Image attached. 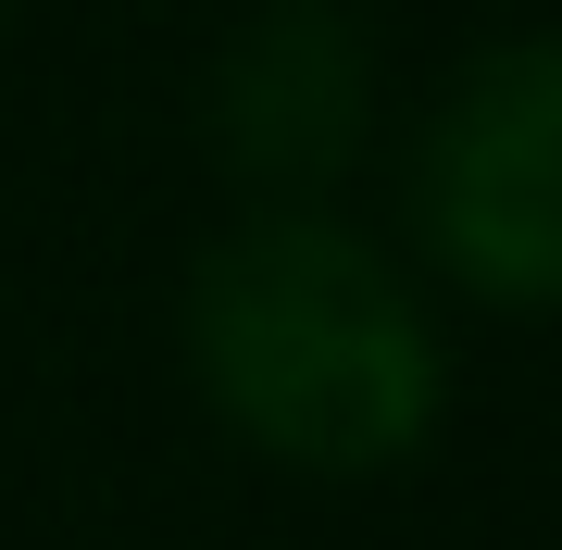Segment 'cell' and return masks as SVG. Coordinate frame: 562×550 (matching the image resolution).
<instances>
[{"instance_id":"obj_1","label":"cell","mask_w":562,"mask_h":550,"mask_svg":"<svg viewBox=\"0 0 562 550\" xmlns=\"http://www.w3.org/2000/svg\"><path fill=\"white\" fill-rule=\"evenodd\" d=\"M188 388L276 475H401L450 426V326L338 201H238L176 288Z\"/></svg>"},{"instance_id":"obj_2","label":"cell","mask_w":562,"mask_h":550,"mask_svg":"<svg viewBox=\"0 0 562 550\" xmlns=\"http://www.w3.org/2000/svg\"><path fill=\"white\" fill-rule=\"evenodd\" d=\"M401 213L425 276L475 313H562V25L487 38L438 76Z\"/></svg>"},{"instance_id":"obj_3","label":"cell","mask_w":562,"mask_h":550,"mask_svg":"<svg viewBox=\"0 0 562 550\" xmlns=\"http://www.w3.org/2000/svg\"><path fill=\"white\" fill-rule=\"evenodd\" d=\"M387 63L350 0H250L201 63V138L238 201H338L375 150Z\"/></svg>"},{"instance_id":"obj_4","label":"cell","mask_w":562,"mask_h":550,"mask_svg":"<svg viewBox=\"0 0 562 550\" xmlns=\"http://www.w3.org/2000/svg\"><path fill=\"white\" fill-rule=\"evenodd\" d=\"M13 13H25V0H0V25H13Z\"/></svg>"}]
</instances>
